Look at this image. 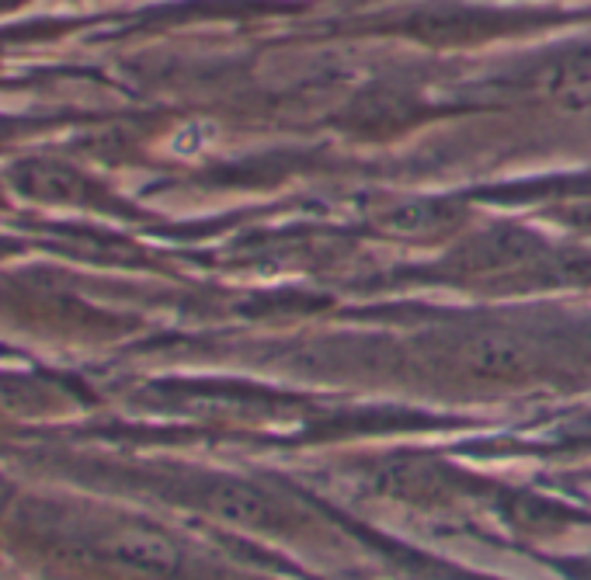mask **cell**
<instances>
[{
  "instance_id": "1",
  "label": "cell",
  "mask_w": 591,
  "mask_h": 580,
  "mask_svg": "<svg viewBox=\"0 0 591 580\" xmlns=\"http://www.w3.org/2000/svg\"><path fill=\"white\" fill-rule=\"evenodd\" d=\"M209 507L234 525H248V529H268L275 525V507L265 494H257L254 487L237 483V480H223L209 490Z\"/></svg>"
},
{
  "instance_id": "2",
  "label": "cell",
  "mask_w": 591,
  "mask_h": 580,
  "mask_svg": "<svg viewBox=\"0 0 591 580\" xmlns=\"http://www.w3.org/2000/svg\"><path fill=\"white\" fill-rule=\"evenodd\" d=\"M122 553H126L136 567H147V570H171L178 564V553L167 539L161 535H150V532H133L122 539Z\"/></svg>"
}]
</instances>
